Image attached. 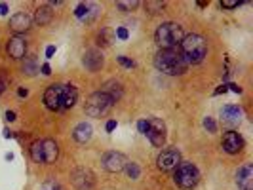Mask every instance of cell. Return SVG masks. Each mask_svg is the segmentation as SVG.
Here are the masks:
<instances>
[{
	"label": "cell",
	"instance_id": "1",
	"mask_svg": "<svg viewBox=\"0 0 253 190\" xmlns=\"http://www.w3.org/2000/svg\"><path fill=\"white\" fill-rule=\"evenodd\" d=\"M154 67L164 74L177 76L186 70V61L177 50H160L154 57Z\"/></svg>",
	"mask_w": 253,
	"mask_h": 190
},
{
	"label": "cell",
	"instance_id": "2",
	"mask_svg": "<svg viewBox=\"0 0 253 190\" xmlns=\"http://www.w3.org/2000/svg\"><path fill=\"white\" fill-rule=\"evenodd\" d=\"M154 38H156V44L162 50H173L175 46L183 42L185 31L179 23H162L156 29Z\"/></svg>",
	"mask_w": 253,
	"mask_h": 190
},
{
	"label": "cell",
	"instance_id": "3",
	"mask_svg": "<svg viewBox=\"0 0 253 190\" xmlns=\"http://www.w3.org/2000/svg\"><path fill=\"white\" fill-rule=\"evenodd\" d=\"M181 46V55L186 63H200L207 53V44L200 35H188L185 36Z\"/></svg>",
	"mask_w": 253,
	"mask_h": 190
},
{
	"label": "cell",
	"instance_id": "4",
	"mask_svg": "<svg viewBox=\"0 0 253 190\" xmlns=\"http://www.w3.org/2000/svg\"><path fill=\"white\" fill-rule=\"evenodd\" d=\"M31 156L36 164H53L59 156V148L57 143L51 139H42V141H34L31 145Z\"/></svg>",
	"mask_w": 253,
	"mask_h": 190
},
{
	"label": "cell",
	"instance_id": "5",
	"mask_svg": "<svg viewBox=\"0 0 253 190\" xmlns=\"http://www.w3.org/2000/svg\"><path fill=\"white\" fill-rule=\"evenodd\" d=\"M173 179H175V185H177L179 189L190 190L198 185V181H200V171H198V168H196L194 164L183 162V164H179V166L175 168Z\"/></svg>",
	"mask_w": 253,
	"mask_h": 190
},
{
	"label": "cell",
	"instance_id": "6",
	"mask_svg": "<svg viewBox=\"0 0 253 190\" xmlns=\"http://www.w3.org/2000/svg\"><path fill=\"white\" fill-rule=\"evenodd\" d=\"M111 106H113V99H111L107 93H103V91H95V93H92V95L88 97L84 110H86L88 116H92V118H99V116L107 114Z\"/></svg>",
	"mask_w": 253,
	"mask_h": 190
},
{
	"label": "cell",
	"instance_id": "7",
	"mask_svg": "<svg viewBox=\"0 0 253 190\" xmlns=\"http://www.w3.org/2000/svg\"><path fill=\"white\" fill-rule=\"evenodd\" d=\"M63 93H65L63 84H53L48 87L44 93V103L50 110H63Z\"/></svg>",
	"mask_w": 253,
	"mask_h": 190
},
{
	"label": "cell",
	"instance_id": "8",
	"mask_svg": "<svg viewBox=\"0 0 253 190\" xmlns=\"http://www.w3.org/2000/svg\"><path fill=\"white\" fill-rule=\"evenodd\" d=\"M149 129H147V137L154 147H162L166 143V124L160 118H149Z\"/></svg>",
	"mask_w": 253,
	"mask_h": 190
},
{
	"label": "cell",
	"instance_id": "9",
	"mask_svg": "<svg viewBox=\"0 0 253 190\" xmlns=\"http://www.w3.org/2000/svg\"><path fill=\"white\" fill-rule=\"evenodd\" d=\"M179 164H181V152L177 148H166V150H162L158 160H156V166L162 171H171V169L177 168Z\"/></svg>",
	"mask_w": 253,
	"mask_h": 190
},
{
	"label": "cell",
	"instance_id": "10",
	"mask_svg": "<svg viewBox=\"0 0 253 190\" xmlns=\"http://www.w3.org/2000/svg\"><path fill=\"white\" fill-rule=\"evenodd\" d=\"M126 164H128V160H126V156H124L122 152L111 150V152H107V154L103 156V166H105V169H107V171H111V173L124 171Z\"/></svg>",
	"mask_w": 253,
	"mask_h": 190
},
{
	"label": "cell",
	"instance_id": "11",
	"mask_svg": "<svg viewBox=\"0 0 253 190\" xmlns=\"http://www.w3.org/2000/svg\"><path fill=\"white\" fill-rule=\"evenodd\" d=\"M70 183L78 190H90L93 187V173L90 169H74L70 173Z\"/></svg>",
	"mask_w": 253,
	"mask_h": 190
},
{
	"label": "cell",
	"instance_id": "12",
	"mask_svg": "<svg viewBox=\"0 0 253 190\" xmlns=\"http://www.w3.org/2000/svg\"><path fill=\"white\" fill-rule=\"evenodd\" d=\"M223 148H225V152H229V154H238V152L244 148L242 135L236 133V131H227V133L223 135Z\"/></svg>",
	"mask_w": 253,
	"mask_h": 190
},
{
	"label": "cell",
	"instance_id": "13",
	"mask_svg": "<svg viewBox=\"0 0 253 190\" xmlns=\"http://www.w3.org/2000/svg\"><path fill=\"white\" fill-rule=\"evenodd\" d=\"M236 185L242 190H253V166L244 164L236 171Z\"/></svg>",
	"mask_w": 253,
	"mask_h": 190
},
{
	"label": "cell",
	"instance_id": "14",
	"mask_svg": "<svg viewBox=\"0 0 253 190\" xmlns=\"http://www.w3.org/2000/svg\"><path fill=\"white\" fill-rule=\"evenodd\" d=\"M31 25H33V17L27 12H19V14L12 16V19H10V29L14 33H17V35L19 33H27L31 29Z\"/></svg>",
	"mask_w": 253,
	"mask_h": 190
},
{
	"label": "cell",
	"instance_id": "15",
	"mask_svg": "<svg viewBox=\"0 0 253 190\" xmlns=\"http://www.w3.org/2000/svg\"><path fill=\"white\" fill-rule=\"evenodd\" d=\"M27 53V42L21 36H12L8 40V55L12 59H23Z\"/></svg>",
	"mask_w": 253,
	"mask_h": 190
},
{
	"label": "cell",
	"instance_id": "16",
	"mask_svg": "<svg viewBox=\"0 0 253 190\" xmlns=\"http://www.w3.org/2000/svg\"><path fill=\"white\" fill-rule=\"evenodd\" d=\"M82 63H84V67H86L88 70L97 72V70L103 67V55H101V52H97V50H88V52L84 53V57H82Z\"/></svg>",
	"mask_w": 253,
	"mask_h": 190
},
{
	"label": "cell",
	"instance_id": "17",
	"mask_svg": "<svg viewBox=\"0 0 253 190\" xmlns=\"http://www.w3.org/2000/svg\"><path fill=\"white\" fill-rule=\"evenodd\" d=\"M92 133H93L92 126H90V124H86V122H82V124H78V126L74 127L72 137H74V141H76V143H88V141L92 139Z\"/></svg>",
	"mask_w": 253,
	"mask_h": 190
},
{
	"label": "cell",
	"instance_id": "18",
	"mask_svg": "<svg viewBox=\"0 0 253 190\" xmlns=\"http://www.w3.org/2000/svg\"><path fill=\"white\" fill-rule=\"evenodd\" d=\"M101 91L107 93V95L113 99V103H116V101L122 97V91H124V89H122V84H120V82H116V80H109L107 84L103 86Z\"/></svg>",
	"mask_w": 253,
	"mask_h": 190
},
{
	"label": "cell",
	"instance_id": "19",
	"mask_svg": "<svg viewBox=\"0 0 253 190\" xmlns=\"http://www.w3.org/2000/svg\"><path fill=\"white\" fill-rule=\"evenodd\" d=\"M240 116H242V110H240V106L236 105H227L223 106V110H221V118L225 122H238Z\"/></svg>",
	"mask_w": 253,
	"mask_h": 190
},
{
	"label": "cell",
	"instance_id": "20",
	"mask_svg": "<svg viewBox=\"0 0 253 190\" xmlns=\"http://www.w3.org/2000/svg\"><path fill=\"white\" fill-rule=\"evenodd\" d=\"M76 99H78V91H76V87H74V86H65V93H63V110H65V108H70V106H74Z\"/></svg>",
	"mask_w": 253,
	"mask_h": 190
},
{
	"label": "cell",
	"instance_id": "21",
	"mask_svg": "<svg viewBox=\"0 0 253 190\" xmlns=\"http://www.w3.org/2000/svg\"><path fill=\"white\" fill-rule=\"evenodd\" d=\"M51 17H53V12H51L50 6H42V8H38L36 14H34V21L38 23V25H48V23L51 21Z\"/></svg>",
	"mask_w": 253,
	"mask_h": 190
},
{
	"label": "cell",
	"instance_id": "22",
	"mask_svg": "<svg viewBox=\"0 0 253 190\" xmlns=\"http://www.w3.org/2000/svg\"><path fill=\"white\" fill-rule=\"evenodd\" d=\"M38 63H36V57H25V63H23V72L27 76H34L38 72Z\"/></svg>",
	"mask_w": 253,
	"mask_h": 190
},
{
	"label": "cell",
	"instance_id": "23",
	"mask_svg": "<svg viewBox=\"0 0 253 190\" xmlns=\"http://www.w3.org/2000/svg\"><path fill=\"white\" fill-rule=\"evenodd\" d=\"M145 8H147V12H149V14H160L162 10L166 8V4H164V2H154V0H149V2H145Z\"/></svg>",
	"mask_w": 253,
	"mask_h": 190
},
{
	"label": "cell",
	"instance_id": "24",
	"mask_svg": "<svg viewBox=\"0 0 253 190\" xmlns=\"http://www.w3.org/2000/svg\"><path fill=\"white\" fill-rule=\"evenodd\" d=\"M116 6L120 8V10H124V12H132V10H135L139 6L137 0H132V2H126V0H118L116 2Z\"/></svg>",
	"mask_w": 253,
	"mask_h": 190
},
{
	"label": "cell",
	"instance_id": "25",
	"mask_svg": "<svg viewBox=\"0 0 253 190\" xmlns=\"http://www.w3.org/2000/svg\"><path fill=\"white\" fill-rule=\"evenodd\" d=\"M124 169L128 171V175H130L132 179H139V175H141V169H139V166L137 164H134V162H128Z\"/></svg>",
	"mask_w": 253,
	"mask_h": 190
},
{
	"label": "cell",
	"instance_id": "26",
	"mask_svg": "<svg viewBox=\"0 0 253 190\" xmlns=\"http://www.w3.org/2000/svg\"><path fill=\"white\" fill-rule=\"evenodd\" d=\"M99 46H109L111 44V31L109 29H103L101 33H99Z\"/></svg>",
	"mask_w": 253,
	"mask_h": 190
},
{
	"label": "cell",
	"instance_id": "27",
	"mask_svg": "<svg viewBox=\"0 0 253 190\" xmlns=\"http://www.w3.org/2000/svg\"><path fill=\"white\" fill-rule=\"evenodd\" d=\"M88 10H90V4H78V6H76V10H74V16L82 19V17H86V16H88Z\"/></svg>",
	"mask_w": 253,
	"mask_h": 190
},
{
	"label": "cell",
	"instance_id": "28",
	"mask_svg": "<svg viewBox=\"0 0 253 190\" xmlns=\"http://www.w3.org/2000/svg\"><path fill=\"white\" fill-rule=\"evenodd\" d=\"M204 127H206L209 133H215V131H217V124H215V120H213V118H209V116L204 118Z\"/></svg>",
	"mask_w": 253,
	"mask_h": 190
},
{
	"label": "cell",
	"instance_id": "29",
	"mask_svg": "<svg viewBox=\"0 0 253 190\" xmlns=\"http://www.w3.org/2000/svg\"><path fill=\"white\" fill-rule=\"evenodd\" d=\"M118 63L122 65V67H126V69H134V67H135V63H134L132 59H128L126 55H120V57H118Z\"/></svg>",
	"mask_w": 253,
	"mask_h": 190
},
{
	"label": "cell",
	"instance_id": "30",
	"mask_svg": "<svg viewBox=\"0 0 253 190\" xmlns=\"http://www.w3.org/2000/svg\"><path fill=\"white\" fill-rule=\"evenodd\" d=\"M242 2H234V0H223L221 2V8H225V10H234V8H238Z\"/></svg>",
	"mask_w": 253,
	"mask_h": 190
},
{
	"label": "cell",
	"instance_id": "31",
	"mask_svg": "<svg viewBox=\"0 0 253 190\" xmlns=\"http://www.w3.org/2000/svg\"><path fill=\"white\" fill-rule=\"evenodd\" d=\"M116 36H118L120 40H128L130 33H128V29H124V27H118V29H116Z\"/></svg>",
	"mask_w": 253,
	"mask_h": 190
},
{
	"label": "cell",
	"instance_id": "32",
	"mask_svg": "<svg viewBox=\"0 0 253 190\" xmlns=\"http://www.w3.org/2000/svg\"><path fill=\"white\" fill-rule=\"evenodd\" d=\"M40 190H61V187H59L55 181H48V183L42 185V189Z\"/></svg>",
	"mask_w": 253,
	"mask_h": 190
},
{
	"label": "cell",
	"instance_id": "33",
	"mask_svg": "<svg viewBox=\"0 0 253 190\" xmlns=\"http://www.w3.org/2000/svg\"><path fill=\"white\" fill-rule=\"evenodd\" d=\"M137 127H139V131H141L143 135H147V129H149V122H147V120H139Z\"/></svg>",
	"mask_w": 253,
	"mask_h": 190
},
{
	"label": "cell",
	"instance_id": "34",
	"mask_svg": "<svg viewBox=\"0 0 253 190\" xmlns=\"http://www.w3.org/2000/svg\"><path fill=\"white\" fill-rule=\"evenodd\" d=\"M40 70H42V74H44V76H50V74H51V69H50V65L48 63L42 65V67H40Z\"/></svg>",
	"mask_w": 253,
	"mask_h": 190
},
{
	"label": "cell",
	"instance_id": "35",
	"mask_svg": "<svg viewBox=\"0 0 253 190\" xmlns=\"http://www.w3.org/2000/svg\"><path fill=\"white\" fill-rule=\"evenodd\" d=\"M105 129H107L109 133H111V131H115V129H116V122H115V120H109V122H107V126H105Z\"/></svg>",
	"mask_w": 253,
	"mask_h": 190
},
{
	"label": "cell",
	"instance_id": "36",
	"mask_svg": "<svg viewBox=\"0 0 253 190\" xmlns=\"http://www.w3.org/2000/svg\"><path fill=\"white\" fill-rule=\"evenodd\" d=\"M53 53H55V46H48L46 48V57L50 59V57H53Z\"/></svg>",
	"mask_w": 253,
	"mask_h": 190
},
{
	"label": "cell",
	"instance_id": "37",
	"mask_svg": "<svg viewBox=\"0 0 253 190\" xmlns=\"http://www.w3.org/2000/svg\"><path fill=\"white\" fill-rule=\"evenodd\" d=\"M6 120H8V122H14V120H16V112H14V110H8V112H6Z\"/></svg>",
	"mask_w": 253,
	"mask_h": 190
},
{
	"label": "cell",
	"instance_id": "38",
	"mask_svg": "<svg viewBox=\"0 0 253 190\" xmlns=\"http://www.w3.org/2000/svg\"><path fill=\"white\" fill-rule=\"evenodd\" d=\"M227 87H230V91H234V93H242V87L236 84H229Z\"/></svg>",
	"mask_w": 253,
	"mask_h": 190
},
{
	"label": "cell",
	"instance_id": "39",
	"mask_svg": "<svg viewBox=\"0 0 253 190\" xmlns=\"http://www.w3.org/2000/svg\"><path fill=\"white\" fill-rule=\"evenodd\" d=\"M6 14H8V6L2 2V4H0V16H6Z\"/></svg>",
	"mask_w": 253,
	"mask_h": 190
},
{
	"label": "cell",
	"instance_id": "40",
	"mask_svg": "<svg viewBox=\"0 0 253 190\" xmlns=\"http://www.w3.org/2000/svg\"><path fill=\"white\" fill-rule=\"evenodd\" d=\"M27 93H29V91H27L25 87H19V91H17V95H19V97H27Z\"/></svg>",
	"mask_w": 253,
	"mask_h": 190
},
{
	"label": "cell",
	"instance_id": "41",
	"mask_svg": "<svg viewBox=\"0 0 253 190\" xmlns=\"http://www.w3.org/2000/svg\"><path fill=\"white\" fill-rule=\"evenodd\" d=\"M227 91V86H219L217 89H215V93H225Z\"/></svg>",
	"mask_w": 253,
	"mask_h": 190
},
{
	"label": "cell",
	"instance_id": "42",
	"mask_svg": "<svg viewBox=\"0 0 253 190\" xmlns=\"http://www.w3.org/2000/svg\"><path fill=\"white\" fill-rule=\"evenodd\" d=\"M4 89H6V80H4V78H0V93H2Z\"/></svg>",
	"mask_w": 253,
	"mask_h": 190
},
{
	"label": "cell",
	"instance_id": "43",
	"mask_svg": "<svg viewBox=\"0 0 253 190\" xmlns=\"http://www.w3.org/2000/svg\"><path fill=\"white\" fill-rule=\"evenodd\" d=\"M4 137H6V139H12V137H16V135H14L12 131H8V129H6V131H4Z\"/></svg>",
	"mask_w": 253,
	"mask_h": 190
}]
</instances>
